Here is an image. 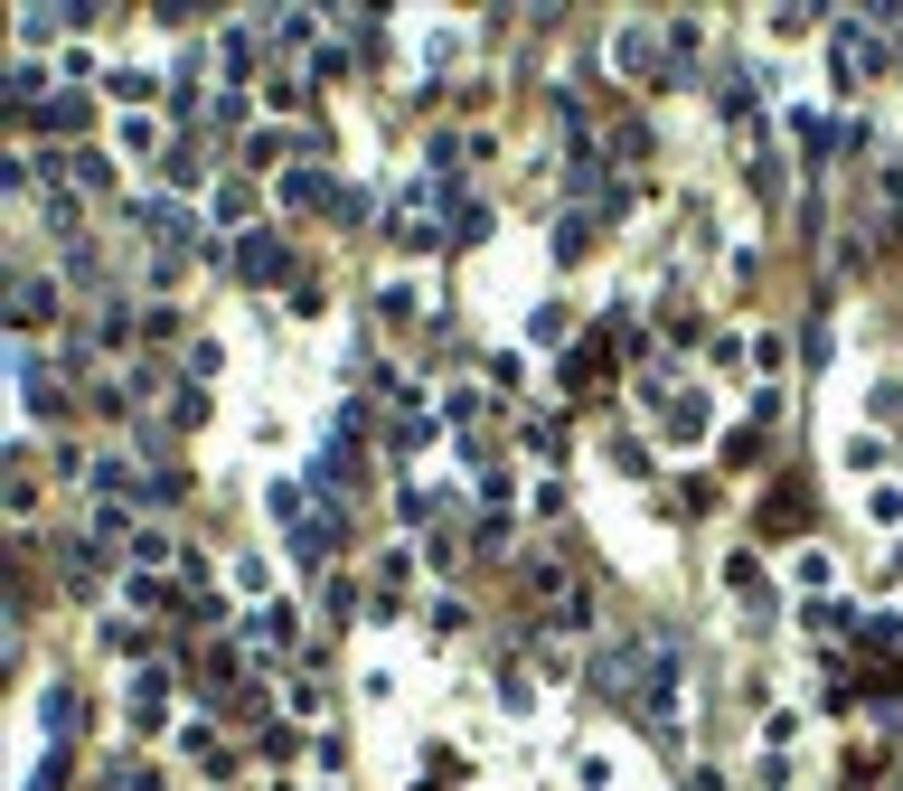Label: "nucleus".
Here are the masks:
<instances>
[{"mask_svg": "<svg viewBox=\"0 0 903 791\" xmlns=\"http://www.w3.org/2000/svg\"><path fill=\"white\" fill-rule=\"evenodd\" d=\"M235 264H245V283H274L282 274V236H245V255H235Z\"/></svg>", "mask_w": 903, "mask_h": 791, "instance_id": "1", "label": "nucleus"}, {"mask_svg": "<svg viewBox=\"0 0 903 791\" xmlns=\"http://www.w3.org/2000/svg\"><path fill=\"white\" fill-rule=\"evenodd\" d=\"M76 725H85V698L76 688H47V735H76Z\"/></svg>", "mask_w": 903, "mask_h": 791, "instance_id": "2", "label": "nucleus"}, {"mask_svg": "<svg viewBox=\"0 0 903 791\" xmlns=\"http://www.w3.org/2000/svg\"><path fill=\"white\" fill-rule=\"evenodd\" d=\"M622 67L649 76V67H659V38H640V28H630V38H622Z\"/></svg>", "mask_w": 903, "mask_h": 791, "instance_id": "3", "label": "nucleus"}]
</instances>
